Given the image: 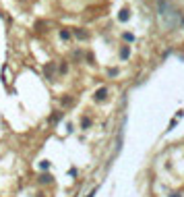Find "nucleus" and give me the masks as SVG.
I'll return each mask as SVG.
<instances>
[{"label": "nucleus", "mask_w": 184, "mask_h": 197, "mask_svg": "<svg viewBox=\"0 0 184 197\" xmlns=\"http://www.w3.org/2000/svg\"><path fill=\"white\" fill-rule=\"evenodd\" d=\"M105 98H108V87H99L97 92L93 93V100L95 102H104Z\"/></svg>", "instance_id": "obj_1"}, {"label": "nucleus", "mask_w": 184, "mask_h": 197, "mask_svg": "<svg viewBox=\"0 0 184 197\" xmlns=\"http://www.w3.org/2000/svg\"><path fill=\"white\" fill-rule=\"evenodd\" d=\"M54 71H56V62H48L46 69H44V73H46V79H54Z\"/></svg>", "instance_id": "obj_2"}, {"label": "nucleus", "mask_w": 184, "mask_h": 197, "mask_svg": "<svg viewBox=\"0 0 184 197\" xmlns=\"http://www.w3.org/2000/svg\"><path fill=\"white\" fill-rule=\"evenodd\" d=\"M128 19H130V11H128V9H122V11L118 12V21H122V23H126Z\"/></svg>", "instance_id": "obj_3"}, {"label": "nucleus", "mask_w": 184, "mask_h": 197, "mask_svg": "<svg viewBox=\"0 0 184 197\" xmlns=\"http://www.w3.org/2000/svg\"><path fill=\"white\" fill-rule=\"evenodd\" d=\"M157 4H159V15H163V17L170 15L168 12V0H157Z\"/></svg>", "instance_id": "obj_4"}, {"label": "nucleus", "mask_w": 184, "mask_h": 197, "mask_svg": "<svg viewBox=\"0 0 184 197\" xmlns=\"http://www.w3.org/2000/svg\"><path fill=\"white\" fill-rule=\"evenodd\" d=\"M52 181H54V176H52V174H48V172L39 176V183H42V185H50Z\"/></svg>", "instance_id": "obj_5"}, {"label": "nucleus", "mask_w": 184, "mask_h": 197, "mask_svg": "<svg viewBox=\"0 0 184 197\" xmlns=\"http://www.w3.org/2000/svg\"><path fill=\"white\" fill-rule=\"evenodd\" d=\"M75 37H77V40H87L89 33H87L85 29H75Z\"/></svg>", "instance_id": "obj_6"}, {"label": "nucleus", "mask_w": 184, "mask_h": 197, "mask_svg": "<svg viewBox=\"0 0 184 197\" xmlns=\"http://www.w3.org/2000/svg\"><path fill=\"white\" fill-rule=\"evenodd\" d=\"M128 56H130V46H122V48H120V58L126 60Z\"/></svg>", "instance_id": "obj_7"}, {"label": "nucleus", "mask_w": 184, "mask_h": 197, "mask_svg": "<svg viewBox=\"0 0 184 197\" xmlns=\"http://www.w3.org/2000/svg\"><path fill=\"white\" fill-rule=\"evenodd\" d=\"M91 127V118H89V116H83V118H81V129H89Z\"/></svg>", "instance_id": "obj_8"}, {"label": "nucleus", "mask_w": 184, "mask_h": 197, "mask_svg": "<svg viewBox=\"0 0 184 197\" xmlns=\"http://www.w3.org/2000/svg\"><path fill=\"white\" fill-rule=\"evenodd\" d=\"M60 40H64V42H69L70 40V31L69 29H60Z\"/></svg>", "instance_id": "obj_9"}, {"label": "nucleus", "mask_w": 184, "mask_h": 197, "mask_svg": "<svg viewBox=\"0 0 184 197\" xmlns=\"http://www.w3.org/2000/svg\"><path fill=\"white\" fill-rule=\"evenodd\" d=\"M60 116H62V112H56V114H52V116H50V123H58V120H60Z\"/></svg>", "instance_id": "obj_10"}, {"label": "nucleus", "mask_w": 184, "mask_h": 197, "mask_svg": "<svg viewBox=\"0 0 184 197\" xmlns=\"http://www.w3.org/2000/svg\"><path fill=\"white\" fill-rule=\"evenodd\" d=\"M60 102H62V106H70V104H72V98H69V95H66V98H62Z\"/></svg>", "instance_id": "obj_11"}, {"label": "nucleus", "mask_w": 184, "mask_h": 197, "mask_svg": "<svg viewBox=\"0 0 184 197\" xmlns=\"http://www.w3.org/2000/svg\"><path fill=\"white\" fill-rule=\"evenodd\" d=\"M39 168H42V170H48V168H50V162H48V160H42V162H39Z\"/></svg>", "instance_id": "obj_12"}, {"label": "nucleus", "mask_w": 184, "mask_h": 197, "mask_svg": "<svg viewBox=\"0 0 184 197\" xmlns=\"http://www.w3.org/2000/svg\"><path fill=\"white\" fill-rule=\"evenodd\" d=\"M122 37H124L126 42H135V35H132V33H128V31H126L124 35H122Z\"/></svg>", "instance_id": "obj_13"}, {"label": "nucleus", "mask_w": 184, "mask_h": 197, "mask_svg": "<svg viewBox=\"0 0 184 197\" xmlns=\"http://www.w3.org/2000/svg\"><path fill=\"white\" fill-rule=\"evenodd\" d=\"M58 71H60V73H66V71H69V64H66V62H62V64L58 67Z\"/></svg>", "instance_id": "obj_14"}, {"label": "nucleus", "mask_w": 184, "mask_h": 197, "mask_svg": "<svg viewBox=\"0 0 184 197\" xmlns=\"http://www.w3.org/2000/svg\"><path fill=\"white\" fill-rule=\"evenodd\" d=\"M108 75H110V77H116V75H118V69H110L108 71Z\"/></svg>", "instance_id": "obj_15"}, {"label": "nucleus", "mask_w": 184, "mask_h": 197, "mask_svg": "<svg viewBox=\"0 0 184 197\" xmlns=\"http://www.w3.org/2000/svg\"><path fill=\"white\" fill-rule=\"evenodd\" d=\"M168 197H182V193H178V191H174V193H170Z\"/></svg>", "instance_id": "obj_16"}, {"label": "nucleus", "mask_w": 184, "mask_h": 197, "mask_svg": "<svg viewBox=\"0 0 184 197\" xmlns=\"http://www.w3.org/2000/svg\"><path fill=\"white\" fill-rule=\"evenodd\" d=\"M95 193H97V187H95L93 191H89V195H87V197H93V195H95Z\"/></svg>", "instance_id": "obj_17"}]
</instances>
